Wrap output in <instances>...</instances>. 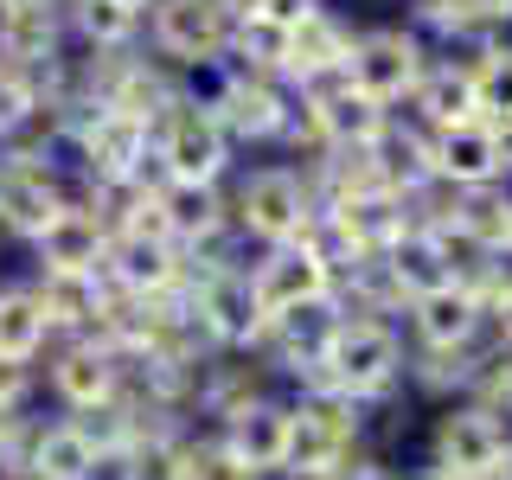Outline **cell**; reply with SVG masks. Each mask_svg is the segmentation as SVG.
I'll return each instance as SVG.
<instances>
[{
	"label": "cell",
	"instance_id": "21",
	"mask_svg": "<svg viewBox=\"0 0 512 480\" xmlns=\"http://www.w3.org/2000/svg\"><path fill=\"white\" fill-rule=\"evenodd\" d=\"M116 276L128 288H167L173 282V256H167V244H154V237H122L116 244Z\"/></svg>",
	"mask_w": 512,
	"mask_h": 480
},
{
	"label": "cell",
	"instance_id": "12",
	"mask_svg": "<svg viewBox=\"0 0 512 480\" xmlns=\"http://www.w3.org/2000/svg\"><path fill=\"white\" fill-rule=\"evenodd\" d=\"M39 244H45V263H52L58 276H90L96 250H103V231H96L90 212H58L39 231Z\"/></svg>",
	"mask_w": 512,
	"mask_h": 480
},
{
	"label": "cell",
	"instance_id": "38",
	"mask_svg": "<svg viewBox=\"0 0 512 480\" xmlns=\"http://www.w3.org/2000/svg\"><path fill=\"white\" fill-rule=\"evenodd\" d=\"M506 480H512V461H506Z\"/></svg>",
	"mask_w": 512,
	"mask_h": 480
},
{
	"label": "cell",
	"instance_id": "17",
	"mask_svg": "<svg viewBox=\"0 0 512 480\" xmlns=\"http://www.w3.org/2000/svg\"><path fill=\"white\" fill-rule=\"evenodd\" d=\"M0 212H7V224H20V231H45L58 218V199L39 173H7L0 180Z\"/></svg>",
	"mask_w": 512,
	"mask_h": 480
},
{
	"label": "cell",
	"instance_id": "9",
	"mask_svg": "<svg viewBox=\"0 0 512 480\" xmlns=\"http://www.w3.org/2000/svg\"><path fill=\"white\" fill-rule=\"evenodd\" d=\"M160 45L180 58H212L224 45V7L218 0H167L160 7Z\"/></svg>",
	"mask_w": 512,
	"mask_h": 480
},
{
	"label": "cell",
	"instance_id": "3",
	"mask_svg": "<svg viewBox=\"0 0 512 480\" xmlns=\"http://www.w3.org/2000/svg\"><path fill=\"white\" fill-rule=\"evenodd\" d=\"M346 84L359 96H372V103L404 96L416 84V45L404 39V32H372V39L346 58Z\"/></svg>",
	"mask_w": 512,
	"mask_h": 480
},
{
	"label": "cell",
	"instance_id": "27",
	"mask_svg": "<svg viewBox=\"0 0 512 480\" xmlns=\"http://www.w3.org/2000/svg\"><path fill=\"white\" fill-rule=\"evenodd\" d=\"M423 109H429V116H436L442 128L474 122V84H468V77H455V71L429 77V84H423Z\"/></svg>",
	"mask_w": 512,
	"mask_h": 480
},
{
	"label": "cell",
	"instance_id": "22",
	"mask_svg": "<svg viewBox=\"0 0 512 480\" xmlns=\"http://www.w3.org/2000/svg\"><path fill=\"white\" fill-rule=\"evenodd\" d=\"M205 320H212V333H224V340H244V333L256 327L250 282H212L205 288Z\"/></svg>",
	"mask_w": 512,
	"mask_h": 480
},
{
	"label": "cell",
	"instance_id": "28",
	"mask_svg": "<svg viewBox=\"0 0 512 480\" xmlns=\"http://www.w3.org/2000/svg\"><path fill=\"white\" fill-rule=\"evenodd\" d=\"M468 84H474V109L512 122V52H487V64H480Z\"/></svg>",
	"mask_w": 512,
	"mask_h": 480
},
{
	"label": "cell",
	"instance_id": "26",
	"mask_svg": "<svg viewBox=\"0 0 512 480\" xmlns=\"http://www.w3.org/2000/svg\"><path fill=\"white\" fill-rule=\"evenodd\" d=\"M39 308H45V320H90V314H103V301H96L90 276H58V269H52Z\"/></svg>",
	"mask_w": 512,
	"mask_h": 480
},
{
	"label": "cell",
	"instance_id": "32",
	"mask_svg": "<svg viewBox=\"0 0 512 480\" xmlns=\"http://www.w3.org/2000/svg\"><path fill=\"white\" fill-rule=\"evenodd\" d=\"M128 480H180V455H173V448H141Z\"/></svg>",
	"mask_w": 512,
	"mask_h": 480
},
{
	"label": "cell",
	"instance_id": "7",
	"mask_svg": "<svg viewBox=\"0 0 512 480\" xmlns=\"http://www.w3.org/2000/svg\"><path fill=\"white\" fill-rule=\"evenodd\" d=\"M436 167L448 173V180H461V186H487L493 173L506 167V141L493 135V128H480V122L442 128V141H436Z\"/></svg>",
	"mask_w": 512,
	"mask_h": 480
},
{
	"label": "cell",
	"instance_id": "37",
	"mask_svg": "<svg viewBox=\"0 0 512 480\" xmlns=\"http://www.w3.org/2000/svg\"><path fill=\"white\" fill-rule=\"evenodd\" d=\"M500 320H506V340H512V288H500Z\"/></svg>",
	"mask_w": 512,
	"mask_h": 480
},
{
	"label": "cell",
	"instance_id": "36",
	"mask_svg": "<svg viewBox=\"0 0 512 480\" xmlns=\"http://www.w3.org/2000/svg\"><path fill=\"white\" fill-rule=\"evenodd\" d=\"M224 13H250V20H263V0H218Z\"/></svg>",
	"mask_w": 512,
	"mask_h": 480
},
{
	"label": "cell",
	"instance_id": "14",
	"mask_svg": "<svg viewBox=\"0 0 512 480\" xmlns=\"http://www.w3.org/2000/svg\"><path fill=\"white\" fill-rule=\"evenodd\" d=\"M474 314H480V301L468 295V288H455V282L416 301V327H423L429 346H461L474 333Z\"/></svg>",
	"mask_w": 512,
	"mask_h": 480
},
{
	"label": "cell",
	"instance_id": "4",
	"mask_svg": "<svg viewBox=\"0 0 512 480\" xmlns=\"http://www.w3.org/2000/svg\"><path fill=\"white\" fill-rule=\"evenodd\" d=\"M352 436V423H346V410L340 404H308V410H295L288 416V448H282V468H295V474H308L320 480L340 461V448Z\"/></svg>",
	"mask_w": 512,
	"mask_h": 480
},
{
	"label": "cell",
	"instance_id": "24",
	"mask_svg": "<svg viewBox=\"0 0 512 480\" xmlns=\"http://www.w3.org/2000/svg\"><path fill=\"white\" fill-rule=\"evenodd\" d=\"M224 122H231L237 135H276V128H282V103L263 84H231V96H224Z\"/></svg>",
	"mask_w": 512,
	"mask_h": 480
},
{
	"label": "cell",
	"instance_id": "30",
	"mask_svg": "<svg viewBox=\"0 0 512 480\" xmlns=\"http://www.w3.org/2000/svg\"><path fill=\"white\" fill-rule=\"evenodd\" d=\"M180 480H256L231 448H199V455H180Z\"/></svg>",
	"mask_w": 512,
	"mask_h": 480
},
{
	"label": "cell",
	"instance_id": "20",
	"mask_svg": "<svg viewBox=\"0 0 512 480\" xmlns=\"http://www.w3.org/2000/svg\"><path fill=\"white\" fill-rule=\"evenodd\" d=\"M32 461H39V480H84L90 474V436L84 429H52V436H39Z\"/></svg>",
	"mask_w": 512,
	"mask_h": 480
},
{
	"label": "cell",
	"instance_id": "29",
	"mask_svg": "<svg viewBox=\"0 0 512 480\" xmlns=\"http://www.w3.org/2000/svg\"><path fill=\"white\" fill-rule=\"evenodd\" d=\"M45 45H52V20H45V7L13 0V7H7V52L13 58H39Z\"/></svg>",
	"mask_w": 512,
	"mask_h": 480
},
{
	"label": "cell",
	"instance_id": "34",
	"mask_svg": "<svg viewBox=\"0 0 512 480\" xmlns=\"http://www.w3.org/2000/svg\"><path fill=\"white\" fill-rule=\"evenodd\" d=\"M20 109H26V90L13 84V77H0V128H7V122H20Z\"/></svg>",
	"mask_w": 512,
	"mask_h": 480
},
{
	"label": "cell",
	"instance_id": "2",
	"mask_svg": "<svg viewBox=\"0 0 512 480\" xmlns=\"http://www.w3.org/2000/svg\"><path fill=\"white\" fill-rule=\"evenodd\" d=\"M256 314H295V308H314L320 295H327V256L308 250V244H282L276 256L263 263V276H256Z\"/></svg>",
	"mask_w": 512,
	"mask_h": 480
},
{
	"label": "cell",
	"instance_id": "11",
	"mask_svg": "<svg viewBox=\"0 0 512 480\" xmlns=\"http://www.w3.org/2000/svg\"><path fill=\"white\" fill-rule=\"evenodd\" d=\"M282 448H288V410H269V404H250L237 410L231 423V455L244 461V468H282Z\"/></svg>",
	"mask_w": 512,
	"mask_h": 480
},
{
	"label": "cell",
	"instance_id": "1",
	"mask_svg": "<svg viewBox=\"0 0 512 480\" xmlns=\"http://www.w3.org/2000/svg\"><path fill=\"white\" fill-rule=\"evenodd\" d=\"M320 365H333L327 384H340V391H378V384L397 372V340L384 327H372V320H352V327L327 333Z\"/></svg>",
	"mask_w": 512,
	"mask_h": 480
},
{
	"label": "cell",
	"instance_id": "16",
	"mask_svg": "<svg viewBox=\"0 0 512 480\" xmlns=\"http://www.w3.org/2000/svg\"><path fill=\"white\" fill-rule=\"evenodd\" d=\"M391 276H397V288H416V301H423V295H436V288H448V263H442V250L429 244V237H397L391 244Z\"/></svg>",
	"mask_w": 512,
	"mask_h": 480
},
{
	"label": "cell",
	"instance_id": "31",
	"mask_svg": "<svg viewBox=\"0 0 512 480\" xmlns=\"http://www.w3.org/2000/svg\"><path fill=\"white\" fill-rule=\"evenodd\" d=\"M84 26L90 39H122L135 26V0H84Z\"/></svg>",
	"mask_w": 512,
	"mask_h": 480
},
{
	"label": "cell",
	"instance_id": "15",
	"mask_svg": "<svg viewBox=\"0 0 512 480\" xmlns=\"http://www.w3.org/2000/svg\"><path fill=\"white\" fill-rule=\"evenodd\" d=\"M141 141H148V135H141V122H135V116H122V109L96 116V128H90V160H96V173H109V180L135 173Z\"/></svg>",
	"mask_w": 512,
	"mask_h": 480
},
{
	"label": "cell",
	"instance_id": "39",
	"mask_svg": "<svg viewBox=\"0 0 512 480\" xmlns=\"http://www.w3.org/2000/svg\"><path fill=\"white\" fill-rule=\"evenodd\" d=\"M442 480H455V474H442Z\"/></svg>",
	"mask_w": 512,
	"mask_h": 480
},
{
	"label": "cell",
	"instance_id": "6",
	"mask_svg": "<svg viewBox=\"0 0 512 480\" xmlns=\"http://www.w3.org/2000/svg\"><path fill=\"white\" fill-rule=\"evenodd\" d=\"M160 154H167V173L180 186H205L218 173V160H224V128L212 116H199V109H180Z\"/></svg>",
	"mask_w": 512,
	"mask_h": 480
},
{
	"label": "cell",
	"instance_id": "19",
	"mask_svg": "<svg viewBox=\"0 0 512 480\" xmlns=\"http://www.w3.org/2000/svg\"><path fill=\"white\" fill-rule=\"evenodd\" d=\"M39 340H45V308H39V295H0V359L20 365Z\"/></svg>",
	"mask_w": 512,
	"mask_h": 480
},
{
	"label": "cell",
	"instance_id": "35",
	"mask_svg": "<svg viewBox=\"0 0 512 480\" xmlns=\"http://www.w3.org/2000/svg\"><path fill=\"white\" fill-rule=\"evenodd\" d=\"M7 397H20V365L0 359V404H7Z\"/></svg>",
	"mask_w": 512,
	"mask_h": 480
},
{
	"label": "cell",
	"instance_id": "25",
	"mask_svg": "<svg viewBox=\"0 0 512 480\" xmlns=\"http://www.w3.org/2000/svg\"><path fill=\"white\" fill-rule=\"evenodd\" d=\"M58 391L71 397V404L96 410L109 397V359H103V352H71V359L58 365Z\"/></svg>",
	"mask_w": 512,
	"mask_h": 480
},
{
	"label": "cell",
	"instance_id": "18",
	"mask_svg": "<svg viewBox=\"0 0 512 480\" xmlns=\"http://www.w3.org/2000/svg\"><path fill=\"white\" fill-rule=\"evenodd\" d=\"M340 231L352 250H372V244H397V212L384 192H365V199H346L340 205Z\"/></svg>",
	"mask_w": 512,
	"mask_h": 480
},
{
	"label": "cell",
	"instance_id": "13",
	"mask_svg": "<svg viewBox=\"0 0 512 480\" xmlns=\"http://www.w3.org/2000/svg\"><path fill=\"white\" fill-rule=\"evenodd\" d=\"M282 64H288V71H301V77H320V71H333V64H346L340 26L320 20V13L295 20V26H288V39H282Z\"/></svg>",
	"mask_w": 512,
	"mask_h": 480
},
{
	"label": "cell",
	"instance_id": "10",
	"mask_svg": "<svg viewBox=\"0 0 512 480\" xmlns=\"http://www.w3.org/2000/svg\"><path fill=\"white\" fill-rule=\"evenodd\" d=\"M320 128H327L340 148H372L384 135V116H378L372 96H359L352 84H327L320 90Z\"/></svg>",
	"mask_w": 512,
	"mask_h": 480
},
{
	"label": "cell",
	"instance_id": "33",
	"mask_svg": "<svg viewBox=\"0 0 512 480\" xmlns=\"http://www.w3.org/2000/svg\"><path fill=\"white\" fill-rule=\"evenodd\" d=\"M308 0H263V26H276V32H288L295 20H308Z\"/></svg>",
	"mask_w": 512,
	"mask_h": 480
},
{
	"label": "cell",
	"instance_id": "8",
	"mask_svg": "<svg viewBox=\"0 0 512 480\" xmlns=\"http://www.w3.org/2000/svg\"><path fill=\"white\" fill-rule=\"evenodd\" d=\"M244 218H250V231L288 244V237L308 224V199H301V186L288 180V173H256L244 186Z\"/></svg>",
	"mask_w": 512,
	"mask_h": 480
},
{
	"label": "cell",
	"instance_id": "5",
	"mask_svg": "<svg viewBox=\"0 0 512 480\" xmlns=\"http://www.w3.org/2000/svg\"><path fill=\"white\" fill-rule=\"evenodd\" d=\"M500 455H506V442H500V429H493L480 410L442 416V429H436V461H442V474L480 480V474L500 468Z\"/></svg>",
	"mask_w": 512,
	"mask_h": 480
},
{
	"label": "cell",
	"instance_id": "23",
	"mask_svg": "<svg viewBox=\"0 0 512 480\" xmlns=\"http://www.w3.org/2000/svg\"><path fill=\"white\" fill-rule=\"evenodd\" d=\"M154 199H160L167 231H180V237H205L218 224V199L205 186H173V192H154Z\"/></svg>",
	"mask_w": 512,
	"mask_h": 480
}]
</instances>
